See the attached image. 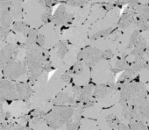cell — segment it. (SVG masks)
Masks as SVG:
<instances>
[{
	"instance_id": "cell-1",
	"label": "cell",
	"mask_w": 149,
	"mask_h": 130,
	"mask_svg": "<svg viewBox=\"0 0 149 130\" xmlns=\"http://www.w3.org/2000/svg\"><path fill=\"white\" fill-rule=\"evenodd\" d=\"M76 108L77 106L74 105L55 106L47 113L45 122L53 130H57L72 120Z\"/></svg>"
},
{
	"instance_id": "cell-2",
	"label": "cell",
	"mask_w": 149,
	"mask_h": 130,
	"mask_svg": "<svg viewBox=\"0 0 149 130\" xmlns=\"http://www.w3.org/2000/svg\"><path fill=\"white\" fill-rule=\"evenodd\" d=\"M145 99H146V90L142 83H127L120 92L119 103L122 106H133Z\"/></svg>"
},
{
	"instance_id": "cell-3",
	"label": "cell",
	"mask_w": 149,
	"mask_h": 130,
	"mask_svg": "<svg viewBox=\"0 0 149 130\" xmlns=\"http://www.w3.org/2000/svg\"><path fill=\"white\" fill-rule=\"evenodd\" d=\"M27 73V66L25 60L13 58L3 68L2 74L6 79L16 80Z\"/></svg>"
},
{
	"instance_id": "cell-4",
	"label": "cell",
	"mask_w": 149,
	"mask_h": 130,
	"mask_svg": "<svg viewBox=\"0 0 149 130\" xmlns=\"http://www.w3.org/2000/svg\"><path fill=\"white\" fill-rule=\"evenodd\" d=\"M103 58V53L93 47H88L81 50L78 54V61H82L88 66H93Z\"/></svg>"
},
{
	"instance_id": "cell-5",
	"label": "cell",
	"mask_w": 149,
	"mask_h": 130,
	"mask_svg": "<svg viewBox=\"0 0 149 130\" xmlns=\"http://www.w3.org/2000/svg\"><path fill=\"white\" fill-rule=\"evenodd\" d=\"M6 100H17L16 83L13 80H0V102Z\"/></svg>"
},
{
	"instance_id": "cell-6",
	"label": "cell",
	"mask_w": 149,
	"mask_h": 130,
	"mask_svg": "<svg viewBox=\"0 0 149 130\" xmlns=\"http://www.w3.org/2000/svg\"><path fill=\"white\" fill-rule=\"evenodd\" d=\"M73 19V13L66 7L64 5H61L55 10L54 13L53 14L52 22L55 26H63L68 22H70Z\"/></svg>"
},
{
	"instance_id": "cell-7",
	"label": "cell",
	"mask_w": 149,
	"mask_h": 130,
	"mask_svg": "<svg viewBox=\"0 0 149 130\" xmlns=\"http://www.w3.org/2000/svg\"><path fill=\"white\" fill-rule=\"evenodd\" d=\"M19 49L17 43H6V45L0 50V69H3L11 62Z\"/></svg>"
},
{
	"instance_id": "cell-8",
	"label": "cell",
	"mask_w": 149,
	"mask_h": 130,
	"mask_svg": "<svg viewBox=\"0 0 149 130\" xmlns=\"http://www.w3.org/2000/svg\"><path fill=\"white\" fill-rule=\"evenodd\" d=\"M134 113V120L146 122L149 118V103L146 99L134 104L132 106Z\"/></svg>"
},
{
	"instance_id": "cell-9",
	"label": "cell",
	"mask_w": 149,
	"mask_h": 130,
	"mask_svg": "<svg viewBox=\"0 0 149 130\" xmlns=\"http://www.w3.org/2000/svg\"><path fill=\"white\" fill-rule=\"evenodd\" d=\"M76 99L73 92H61L56 95L53 103L54 106H70L74 105Z\"/></svg>"
},
{
	"instance_id": "cell-10",
	"label": "cell",
	"mask_w": 149,
	"mask_h": 130,
	"mask_svg": "<svg viewBox=\"0 0 149 130\" xmlns=\"http://www.w3.org/2000/svg\"><path fill=\"white\" fill-rule=\"evenodd\" d=\"M17 100H27L33 95V89L27 83H16Z\"/></svg>"
},
{
	"instance_id": "cell-11",
	"label": "cell",
	"mask_w": 149,
	"mask_h": 130,
	"mask_svg": "<svg viewBox=\"0 0 149 130\" xmlns=\"http://www.w3.org/2000/svg\"><path fill=\"white\" fill-rule=\"evenodd\" d=\"M23 4L22 0H11L9 8L13 21L21 20L23 17Z\"/></svg>"
},
{
	"instance_id": "cell-12",
	"label": "cell",
	"mask_w": 149,
	"mask_h": 130,
	"mask_svg": "<svg viewBox=\"0 0 149 130\" xmlns=\"http://www.w3.org/2000/svg\"><path fill=\"white\" fill-rule=\"evenodd\" d=\"M113 91H115L114 85H97L94 88L93 98L95 99H104V97H106L108 94H110Z\"/></svg>"
},
{
	"instance_id": "cell-13",
	"label": "cell",
	"mask_w": 149,
	"mask_h": 130,
	"mask_svg": "<svg viewBox=\"0 0 149 130\" xmlns=\"http://www.w3.org/2000/svg\"><path fill=\"white\" fill-rule=\"evenodd\" d=\"M134 12L128 9L127 11H125L120 20H119V22H118V27L120 29H125L127 28L133 21H134Z\"/></svg>"
},
{
	"instance_id": "cell-14",
	"label": "cell",
	"mask_w": 149,
	"mask_h": 130,
	"mask_svg": "<svg viewBox=\"0 0 149 130\" xmlns=\"http://www.w3.org/2000/svg\"><path fill=\"white\" fill-rule=\"evenodd\" d=\"M94 86L92 85H87L84 87H82L81 92H80V96L78 99V104L80 103H84L89 99H91L93 96V92H94Z\"/></svg>"
},
{
	"instance_id": "cell-15",
	"label": "cell",
	"mask_w": 149,
	"mask_h": 130,
	"mask_svg": "<svg viewBox=\"0 0 149 130\" xmlns=\"http://www.w3.org/2000/svg\"><path fill=\"white\" fill-rule=\"evenodd\" d=\"M134 12L138 14V18L140 20H149V6L148 5H138L134 8Z\"/></svg>"
},
{
	"instance_id": "cell-16",
	"label": "cell",
	"mask_w": 149,
	"mask_h": 130,
	"mask_svg": "<svg viewBox=\"0 0 149 130\" xmlns=\"http://www.w3.org/2000/svg\"><path fill=\"white\" fill-rule=\"evenodd\" d=\"M146 41L141 37L139 39V41L136 43V45L132 48V54L135 57H140L142 55V54L146 51Z\"/></svg>"
},
{
	"instance_id": "cell-17",
	"label": "cell",
	"mask_w": 149,
	"mask_h": 130,
	"mask_svg": "<svg viewBox=\"0 0 149 130\" xmlns=\"http://www.w3.org/2000/svg\"><path fill=\"white\" fill-rule=\"evenodd\" d=\"M46 115H47V113L43 110H41L40 108L35 109L32 113V121H33V123L37 124V125L44 123Z\"/></svg>"
},
{
	"instance_id": "cell-18",
	"label": "cell",
	"mask_w": 149,
	"mask_h": 130,
	"mask_svg": "<svg viewBox=\"0 0 149 130\" xmlns=\"http://www.w3.org/2000/svg\"><path fill=\"white\" fill-rule=\"evenodd\" d=\"M122 117L127 122H132L134 120V113H133V107L131 105H124L123 110H122Z\"/></svg>"
},
{
	"instance_id": "cell-19",
	"label": "cell",
	"mask_w": 149,
	"mask_h": 130,
	"mask_svg": "<svg viewBox=\"0 0 149 130\" xmlns=\"http://www.w3.org/2000/svg\"><path fill=\"white\" fill-rule=\"evenodd\" d=\"M84 65L85 63L82 61H77V62H74L72 66L70 67L69 71H67L68 73H69L70 75H81L84 72Z\"/></svg>"
},
{
	"instance_id": "cell-20",
	"label": "cell",
	"mask_w": 149,
	"mask_h": 130,
	"mask_svg": "<svg viewBox=\"0 0 149 130\" xmlns=\"http://www.w3.org/2000/svg\"><path fill=\"white\" fill-rule=\"evenodd\" d=\"M68 52V45L65 41H61L58 45H57V49H56V57L62 61L64 60V58L66 57L67 54Z\"/></svg>"
},
{
	"instance_id": "cell-21",
	"label": "cell",
	"mask_w": 149,
	"mask_h": 130,
	"mask_svg": "<svg viewBox=\"0 0 149 130\" xmlns=\"http://www.w3.org/2000/svg\"><path fill=\"white\" fill-rule=\"evenodd\" d=\"M105 120H106L107 125H108L112 130H114V129L117 127V126L120 123V120H119L115 114H113V113L108 114V115L105 117Z\"/></svg>"
},
{
	"instance_id": "cell-22",
	"label": "cell",
	"mask_w": 149,
	"mask_h": 130,
	"mask_svg": "<svg viewBox=\"0 0 149 130\" xmlns=\"http://www.w3.org/2000/svg\"><path fill=\"white\" fill-rule=\"evenodd\" d=\"M129 130H148V128L145 122L139 120H133L129 123Z\"/></svg>"
},
{
	"instance_id": "cell-23",
	"label": "cell",
	"mask_w": 149,
	"mask_h": 130,
	"mask_svg": "<svg viewBox=\"0 0 149 130\" xmlns=\"http://www.w3.org/2000/svg\"><path fill=\"white\" fill-rule=\"evenodd\" d=\"M129 64L128 62L125 60V59H120L117 63H116V66L115 68L113 69V71L115 73H118V72H120V71H125L127 68H129Z\"/></svg>"
},
{
	"instance_id": "cell-24",
	"label": "cell",
	"mask_w": 149,
	"mask_h": 130,
	"mask_svg": "<svg viewBox=\"0 0 149 130\" xmlns=\"http://www.w3.org/2000/svg\"><path fill=\"white\" fill-rule=\"evenodd\" d=\"M89 0H64V3L71 7H80L84 6Z\"/></svg>"
},
{
	"instance_id": "cell-25",
	"label": "cell",
	"mask_w": 149,
	"mask_h": 130,
	"mask_svg": "<svg viewBox=\"0 0 149 130\" xmlns=\"http://www.w3.org/2000/svg\"><path fill=\"white\" fill-rule=\"evenodd\" d=\"M110 33H111V29H110V28L101 30V31H99L98 33H97V34L92 37V39H97V38H102V37H104V36H107Z\"/></svg>"
},
{
	"instance_id": "cell-26",
	"label": "cell",
	"mask_w": 149,
	"mask_h": 130,
	"mask_svg": "<svg viewBox=\"0 0 149 130\" xmlns=\"http://www.w3.org/2000/svg\"><path fill=\"white\" fill-rule=\"evenodd\" d=\"M113 56V53L111 49H107L103 53V58L104 59H111Z\"/></svg>"
},
{
	"instance_id": "cell-27",
	"label": "cell",
	"mask_w": 149,
	"mask_h": 130,
	"mask_svg": "<svg viewBox=\"0 0 149 130\" xmlns=\"http://www.w3.org/2000/svg\"><path fill=\"white\" fill-rule=\"evenodd\" d=\"M5 119H6V112L4 110V107H3L1 102H0V123H1V121Z\"/></svg>"
},
{
	"instance_id": "cell-28",
	"label": "cell",
	"mask_w": 149,
	"mask_h": 130,
	"mask_svg": "<svg viewBox=\"0 0 149 130\" xmlns=\"http://www.w3.org/2000/svg\"><path fill=\"white\" fill-rule=\"evenodd\" d=\"M114 130H129V126H126L125 124L120 122Z\"/></svg>"
},
{
	"instance_id": "cell-29",
	"label": "cell",
	"mask_w": 149,
	"mask_h": 130,
	"mask_svg": "<svg viewBox=\"0 0 149 130\" xmlns=\"http://www.w3.org/2000/svg\"><path fill=\"white\" fill-rule=\"evenodd\" d=\"M29 119H30V117L28 116V115H26V116H24V117H22L21 118V121H23V122H27L28 120H29Z\"/></svg>"
},
{
	"instance_id": "cell-30",
	"label": "cell",
	"mask_w": 149,
	"mask_h": 130,
	"mask_svg": "<svg viewBox=\"0 0 149 130\" xmlns=\"http://www.w3.org/2000/svg\"><path fill=\"white\" fill-rule=\"evenodd\" d=\"M25 130H33L32 128H30V127H26L25 128Z\"/></svg>"
},
{
	"instance_id": "cell-31",
	"label": "cell",
	"mask_w": 149,
	"mask_h": 130,
	"mask_svg": "<svg viewBox=\"0 0 149 130\" xmlns=\"http://www.w3.org/2000/svg\"><path fill=\"white\" fill-rule=\"evenodd\" d=\"M148 62V63H149V61H148V62Z\"/></svg>"
}]
</instances>
